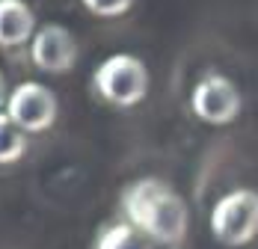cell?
<instances>
[{
    "label": "cell",
    "instance_id": "obj_1",
    "mask_svg": "<svg viewBox=\"0 0 258 249\" xmlns=\"http://www.w3.org/2000/svg\"><path fill=\"white\" fill-rule=\"evenodd\" d=\"M122 220L131 223L152 246L181 249L190 231V211L178 190L155 175L134 178L119 193Z\"/></svg>",
    "mask_w": 258,
    "mask_h": 249
},
{
    "label": "cell",
    "instance_id": "obj_2",
    "mask_svg": "<svg viewBox=\"0 0 258 249\" xmlns=\"http://www.w3.org/2000/svg\"><path fill=\"white\" fill-rule=\"evenodd\" d=\"M89 89L110 107H137L149 95V69L134 53H110L95 66Z\"/></svg>",
    "mask_w": 258,
    "mask_h": 249
},
{
    "label": "cell",
    "instance_id": "obj_3",
    "mask_svg": "<svg viewBox=\"0 0 258 249\" xmlns=\"http://www.w3.org/2000/svg\"><path fill=\"white\" fill-rule=\"evenodd\" d=\"M211 234L223 246H246L258 237V190L234 187L211 208Z\"/></svg>",
    "mask_w": 258,
    "mask_h": 249
},
{
    "label": "cell",
    "instance_id": "obj_4",
    "mask_svg": "<svg viewBox=\"0 0 258 249\" xmlns=\"http://www.w3.org/2000/svg\"><path fill=\"white\" fill-rule=\"evenodd\" d=\"M240 89L229 75L223 72H205V75L196 80L193 92H190V110L199 122L214 125V128H223V125H232L240 116Z\"/></svg>",
    "mask_w": 258,
    "mask_h": 249
},
{
    "label": "cell",
    "instance_id": "obj_5",
    "mask_svg": "<svg viewBox=\"0 0 258 249\" xmlns=\"http://www.w3.org/2000/svg\"><path fill=\"white\" fill-rule=\"evenodd\" d=\"M3 113L18 125L27 137H30V134H45V131H51L53 122H56L59 101L53 95V89H48L45 83H39V80H24V83H18V86L9 89Z\"/></svg>",
    "mask_w": 258,
    "mask_h": 249
},
{
    "label": "cell",
    "instance_id": "obj_6",
    "mask_svg": "<svg viewBox=\"0 0 258 249\" xmlns=\"http://www.w3.org/2000/svg\"><path fill=\"white\" fill-rule=\"evenodd\" d=\"M27 53H30V63L45 72V75H66L78 66L80 56V45L75 39V33L62 24H42L36 27L30 45H27Z\"/></svg>",
    "mask_w": 258,
    "mask_h": 249
},
{
    "label": "cell",
    "instance_id": "obj_7",
    "mask_svg": "<svg viewBox=\"0 0 258 249\" xmlns=\"http://www.w3.org/2000/svg\"><path fill=\"white\" fill-rule=\"evenodd\" d=\"M36 33V15L24 0H0V48H27Z\"/></svg>",
    "mask_w": 258,
    "mask_h": 249
},
{
    "label": "cell",
    "instance_id": "obj_8",
    "mask_svg": "<svg viewBox=\"0 0 258 249\" xmlns=\"http://www.w3.org/2000/svg\"><path fill=\"white\" fill-rule=\"evenodd\" d=\"M92 249H155L137 228L125 220H113L101 225V231L95 234Z\"/></svg>",
    "mask_w": 258,
    "mask_h": 249
},
{
    "label": "cell",
    "instance_id": "obj_9",
    "mask_svg": "<svg viewBox=\"0 0 258 249\" xmlns=\"http://www.w3.org/2000/svg\"><path fill=\"white\" fill-rule=\"evenodd\" d=\"M30 149V137L0 110V166L18 163Z\"/></svg>",
    "mask_w": 258,
    "mask_h": 249
},
{
    "label": "cell",
    "instance_id": "obj_10",
    "mask_svg": "<svg viewBox=\"0 0 258 249\" xmlns=\"http://www.w3.org/2000/svg\"><path fill=\"white\" fill-rule=\"evenodd\" d=\"M80 3L95 18H119V15H125L134 6V0H80Z\"/></svg>",
    "mask_w": 258,
    "mask_h": 249
},
{
    "label": "cell",
    "instance_id": "obj_11",
    "mask_svg": "<svg viewBox=\"0 0 258 249\" xmlns=\"http://www.w3.org/2000/svg\"><path fill=\"white\" fill-rule=\"evenodd\" d=\"M6 95H9V86H6V77L0 75V110L6 107Z\"/></svg>",
    "mask_w": 258,
    "mask_h": 249
}]
</instances>
